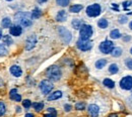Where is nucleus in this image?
Masks as SVG:
<instances>
[{"label":"nucleus","instance_id":"nucleus-7","mask_svg":"<svg viewBox=\"0 0 132 117\" xmlns=\"http://www.w3.org/2000/svg\"><path fill=\"white\" fill-rule=\"evenodd\" d=\"M76 46L77 48L82 51H86V50H89L93 48V42L89 40V39H82V38H79L76 42Z\"/></svg>","mask_w":132,"mask_h":117},{"label":"nucleus","instance_id":"nucleus-30","mask_svg":"<svg viewBox=\"0 0 132 117\" xmlns=\"http://www.w3.org/2000/svg\"><path fill=\"white\" fill-rule=\"evenodd\" d=\"M5 113H6V106L3 102L0 101V116L5 115Z\"/></svg>","mask_w":132,"mask_h":117},{"label":"nucleus","instance_id":"nucleus-37","mask_svg":"<svg viewBox=\"0 0 132 117\" xmlns=\"http://www.w3.org/2000/svg\"><path fill=\"white\" fill-rule=\"evenodd\" d=\"M71 108H72V107H71L70 104H65V105H64V109H65L66 112H69V111L71 110Z\"/></svg>","mask_w":132,"mask_h":117},{"label":"nucleus","instance_id":"nucleus-22","mask_svg":"<svg viewBox=\"0 0 132 117\" xmlns=\"http://www.w3.org/2000/svg\"><path fill=\"white\" fill-rule=\"evenodd\" d=\"M48 111H49V113H46L43 117H57V112L54 108L50 107L48 108Z\"/></svg>","mask_w":132,"mask_h":117},{"label":"nucleus","instance_id":"nucleus-38","mask_svg":"<svg viewBox=\"0 0 132 117\" xmlns=\"http://www.w3.org/2000/svg\"><path fill=\"white\" fill-rule=\"evenodd\" d=\"M130 39H131L130 35H124V36H123V40H124V41H129Z\"/></svg>","mask_w":132,"mask_h":117},{"label":"nucleus","instance_id":"nucleus-15","mask_svg":"<svg viewBox=\"0 0 132 117\" xmlns=\"http://www.w3.org/2000/svg\"><path fill=\"white\" fill-rule=\"evenodd\" d=\"M66 18H67V13L64 10H60L56 16V20L59 21V22H62V21H65Z\"/></svg>","mask_w":132,"mask_h":117},{"label":"nucleus","instance_id":"nucleus-33","mask_svg":"<svg viewBox=\"0 0 132 117\" xmlns=\"http://www.w3.org/2000/svg\"><path fill=\"white\" fill-rule=\"evenodd\" d=\"M32 105H33L32 102H31V100H29V99H26V100L22 101V106H23L24 108H27V109H29Z\"/></svg>","mask_w":132,"mask_h":117},{"label":"nucleus","instance_id":"nucleus-42","mask_svg":"<svg viewBox=\"0 0 132 117\" xmlns=\"http://www.w3.org/2000/svg\"><path fill=\"white\" fill-rule=\"evenodd\" d=\"M20 111H21L20 107H16V112H20Z\"/></svg>","mask_w":132,"mask_h":117},{"label":"nucleus","instance_id":"nucleus-4","mask_svg":"<svg viewBox=\"0 0 132 117\" xmlns=\"http://www.w3.org/2000/svg\"><path fill=\"white\" fill-rule=\"evenodd\" d=\"M86 14L89 17H97L101 14V6L100 4H93L87 6L86 8Z\"/></svg>","mask_w":132,"mask_h":117},{"label":"nucleus","instance_id":"nucleus-43","mask_svg":"<svg viewBox=\"0 0 132 117\" xmlns=\"http://www.w3.org/2000/svg\"><path fill=\"white\" fill-rule=\"evenodd\" d=\"M2 38V30H1V28H0V39Z\"/></svg>","mask_w":132,"mask_h":117},{"label":"nucleus","instance_id":"nucleus-11","mask_svg":"<svg viewBox=\"0 0 132 117\" xmlns=\"http://www.w3.org/2000/svg\"><path fill=\"white\" fill-rule=\"evenodd\" d=\"M87 111H88V114L90 117H98L100 113V108L96 104H90L87 107Z\"/></svg>","mask_w":132,"mask_h":117},{"label":"nucleus","instance_id":"nucleus-31","mask_svg":"<svg viewBox=\"0 0 132 117\" xmlns=\"http://www.w3.org/2000/svg\"><path fill=\"white\" fill-rule=\"evenodd\" d=\"M75 109L76 110H84L85 109V103L84 102H78L75 104Z\"/></svg>","mask_w":132,"mask_h":117},{"label":"nucleus","instance_id":"nucleus-34","mask_svg":"<svg viewBox=\"0 0 132 117\" xmlns=\"http://www.w3.org/2000/svg\"><path fill=\"white\" fill-rule=\"evenodd\" d=\"M7 52H8L7 49L3 45L0 44V56H5V55H7Z\"/></svg>","mask_w":132,"mask_h":117},{"label":"nucleus","instance_id":"nucleus-39","mask_svg":"<svg viewBox=\"0 0 132 117\" xmlns=\"http://www.w3.org/2000/svg\"><path fill=\"white\" fill-rule=\"evenodd\" d=\"M130 4H131V2H129V1H125V2L123 3V6L126 8V7H127V6H129Z\"/></svg>","mask_w":132,"mask_h":117},{"label":"nucleus","instance_id":"nucleus-14","mask_svg":"<svg viewBox=\"0 0 132 117\" xmlns=\"http://www.w3.org/2000/svg\"><path fill=\"white\" fill-rule=\"evenodd\" d=\"M9 97H10L11 100L15 101V102L21 101V96L17 93L16 89H11V90H10V92H9Z\"/></svg>","mask_w":132,"mask_h":117},{"label":"nucleus","instance_id":"nucleus-41","mask_svg":"<svg viewBox=\"0 0 132 117\" xmlns=\"http://www.w3.org/2000/svg\"><path fill=\"white\" fill-rule=\"evenodd\" d=\"M24 117H35L33 113H28V114H26V116Z\"/></svg>","mask_w":132,"mask_h":117},{"label":"nucleus","instance_id":"nucleus-25","mask_svg":"<svg viewBox=\"0 0 132 117\" xmlns=\"http://www.w3.org/2000/svg\"><path fill=\"white\" fill-rule=\"evenodd\" d=\"M98 25H99L100 28H107V26H108V20L107 19H105V18H102V19H100L99 22H98Z\"/></svg>","mask_w":132,"mask_h":117},{"label":"nucleus","instance_id":"nucleus-9","mask_svg":"<svg viewBox=\"0 0 132 117\" xmlns=\"http://www.w3.org/2000/svg\"><path fill=\"white\" fill-rule=\"evenodd\" d=\"M120 87L124 90H131L132 89V77L126 76L120 81Z\"/></svg>","mask_w":132,"mask_h":117},{"label":"nucleus","instance_id":"nucleus-2","mask_svg":"<svg viewBox=\"0 0 132 117\" xmlns=\"http://www.w3.org/2000/svg\"><path fill=\"white\" fill-rule=\"evenodd\" d=\"M46 75L47 77L49 78L50 80L52 81H59L61 76H62V73H61V70L60 68L57 67V66H51L47 69L46 71Z\"/></svg>","mask_w":132,"mask_h":117},{"label":"nucleus","instance_id":"nucleus-45","mask_svg":"<svg viewBox=\"0 0 132 117\" xmlns=\"http://www.w3.org/2000/svg\"><path fill=\"white\" fill-rule=\"evenodd\" d=\"M129 27H130V29H132V21L130 22V24H129Z\"/></svg>","mask_w":132,"mask_h":117},{"label":"nucleus","instance_id":"nucleus-8","mask_svg":"<svg viewBox=\"0 0 132 117\" xmlns=\"http://www.w3.org/2000/svg\"><path fill=\"white\" fill-rule=\"evenodd\" d=\"M53 87H54L53 84L51 83L49 80H43V81L40 83V89H41L42 93L45 94V95L49 94L50 92L53 90Z\"/></svg>","mask_w":132,"mask_h":117},{"label":"nucleus","instance_id":"nucleus-17","mask_svg":"<svg viewBox=\"0 0 132 117\" xmlns=\"http://www.w3.org/2000/svg\"><path fill=\"white\" fill-rule=\"evenodd\" d=\"M81 9H82V5H80V4H74V5L69 7V11L72 12V13H77Z\"/></svg>","mask_w":132,"mask_h":117},{"label":"nucleus","instance_id":"nucleus-6","mask_svg":"<svg viewBox=\"0 0 132 117\" xmlns=\"http://www.w3.org/2000/svg\"><path fill=\"white\" fill-rule=\"evenodd\" d=\"M58 33L60 34L62 40H63L65 44H69V42L71 41L72 34H71V33H70L67 28L63 27V26H60V27H58Z\"/></svg>","mask_w":132,"mask_h":117},{"label":"nucleus","instance_id":"nucleus-13","mask_svg":"<svg viewBox=\"0 0 132 117\" xmlns=\"http://www.w3.org/2000/svg\"><path fill=\"white\" fill-rule=\"evenodd\" d=\"M21 33H22V28L18 24L11 26L10 29H9V34H11V35H13V36H19L21 34Z\"/></svg>","mask_w":132,"mask_h":117},{"label":"nucleus","instance_id":"nucleus-35","mask_svg":"<svg viewBox=\"0 0 132 117\" xmlns=\"http://www.w3.org/2000/svg\"><path fill=\"white\" fill-rule=\"evenodd\" d=\"M125 65L128 69L132 70V59H126L125 60Z\"/></svg>","mask_w":132,"mask_h":117},{"label":"nucleus","instance_id":"nucleus-36","mask_svg":"<svg viewBox=\"0 0 132 117\" xmlns=\"http://www.w3.org/2000/svg\"><path fill=\"white\" fill-rule=\"evenodd\" d=\"M126 21H127V17L126 16H120L119 17V22H120V23H122V24H123V23H125Z\"/></svg>","mask_w":132,"mask_h":117},{"label":"nucleus","instance_id":"nucleus-24","mask_svg":"<svg viewBox=\"0 0 132 117\" xmlns=\"http://www.w3.org/2000/svg\"><path fill=\"white\" fill-rule=\"evenodd\" d=\"M3 44L6 45V46H11L13 44V40L11 38V36L9 35H4L3 36Z\"/></svg>","mask_w":132,"mask_h":117},{"label":"nucleus","instance_id":"nucleus-1","mask_svg":"<svg viewBox=\"0 0 132 117\" xmlns=\"http://www.w3.org/2000/svg\"><path fill=\"white\" fill-rule=\"evenodd\" d=\"M14 19L18 23V25L28 27L31 26L33 21H32V14L29 12H17L14 15Z\"/></svg>","mask_w":132,"mask_h":117},{"label":"nucleus","instance_id":"nucleus-27","mask_svg":"<svg viewBox=\"0 0 132 117\" xmlns=\"http://www.w3.org/2000/svg\"><path fill=\"white\" fill-rule=\"evenodd\" d=\"M42 15V11L39 8H35L32 12V18H39Z\"/></svg>","mask_w":132,"mask_h":117},{"label":"nucleus","instance_id":"nucleus-21","mask_svg":"<svg viewBox=\"0 0 132 117\" xmlns=\"http://www.w3.org/2000/svg\"><path fill=\"white\" fill-rule=\"evenodd\" d=\"M106 64H107V60L101 59V60L96 62V68L97 69H103V68L106 66Z\"/></svg>","mask_w":132,"mask_h":117},{"label":"nucleus","instance_id":"nucleus-44","mask_svg":"<svg viewBox=\"0 0 132 117\" xmlns=\"http://www.w3.org/2000/svg\"><path fill=\"white\" fill-rule=\"evenodd\" d=\"M46 1H47V0H39L40 3H43V2H46Z\"/></svg>","mask_w":132,"mask_h":117},{"label":"nucleus","instance_id":"nucleus-46","mask_svg":"<svg viewBox=\"0 0 132 117\" xmlns=\"http://www.w3.org/2000/svg\"><path fill=\"white\" fill-rule=\"evenodd\" d=\"M130 52H131V55H132V49H131V50H130Z\"/></svg>","mask_w":132,"mask_h":117},{"label":"nucleus","instance_id":"nucleus-18","mask_svg":"<svg viewBox=\"0 0 132 117\" xmlns=\"http://www.w3.org/2000/svg\"><path fill=\"white\" fill-rule=\"evenodd\" d=\"M71 24H72L74 29H80V27L83 25L82 20H80V19H73Z\"/></svg>","mask_w":132,"mask_h":117},{"label":"nucleus","instance_id":"nucleus-19","mask_svg":"<svg viewBox=\"0 0 132 117\" xmlns=\"http://www.w3.org/2000/svg\"><path fill=\"white\" fill-rule=\"evenodd\" d=\"M1 24H2V27L3 28H9L11 26V20H10V18H8V17L3 18L2 21H1Z\"/></svg>","mask_w":132,"mask_h":117},{"label":"nucleus","instance_id":"nucleus-16","mask_svg":"<svg viewBox=\"0 0 132 117\" xmlns=\"http://www.w3.org/2000/svg\"><path fill=\"white\" fill-rule=\"evenodd\" d=\"M62 97V92L61 91H55L54 93H52L48 97V100L49 101H54V100H57L59 98Z\"/></svg>","mask_w":132,"mask_h":117},{"label":"nucleus","instance_id":"nucleus-10","mask_svg":"<svg viewBox=\"0 0 132 117\" xmlns=\"http://www.w3.org/2000/svg\"><path fill=\"white\" fill-rule=\"evenodd\" d=\"M36 44H37V36L35 34L30 35L27 38V41H26V50H33L34 48H35V46H36Z\"/></svg>","mask_w":132,"mask_h":117},{"label":"nucleus","instance_id":"nucleus-40","mask_svg":"<svg viewBox=\"0 0 132 117\" xmlns=\"http://www.w3.org/2000/svg\"><path fill=\"white\" fill-rule=\"evenodd\" d=\"M108 117H120V116H119L117 113H112V114H110Z\"/></svg>","mask_w":132,"mask_h":117},{"label":"nucleus","instance_id":"nucleus-5","mask_svg":"<svg viewBox=\"0 0 132 117\" xmlns=\"http://www.w3.org/2000/svg\"><path fill=\"white\" fill-rule=\"evenodd\" d=\"M101 52L105 54V55H108V54H111L112 50L114 49V44L111 41V40H105L103 41L99 47Z\"/></svg>","mask_w":132,"mask_h":117},{"label":"nucleus","instance_id":"nucleus-26","mask_svg":"<svg viewBox=\"0 0 132 117\" xmlns=\"http://www.w3.org/2000/svg\"><path fill=\"white\" fill-rule=\"evenodd\" d=\"M111 54H112V56L115 57V58L120 57V56L122 55V49H121V48H114Z\"/></svg>","mask_w":132,"mask_h":117},{"label":"nucleus","instance_id":"nucleus-3","mask_svg":"<svg viewBox=\"0 0 132 117\" xmlns=\"http://www.w3.org/2000/svg\"><path fill=\"white\" fill-rule=\"evenodd\" d=\"M93 27L88 24H83L79 29V34H80V38L82 39H89V37L93 35Z\"/></svg>","mask_w":132,"mask_h":117},{"label":"nucleus","instance_id":"nucleus-28","mask_svg":"<svg viewBox=\"0 0 132 117\" xmlns=\"http://www.w3.org/2000/svg\"><path fill=\"white\" fill-rule=\"evenodd\" d=\"M110 36H111L113 39H117V38H119V37L121 36V34H120V31H119L118 29H113V30L110 33Z\"/></svg>","mask_w":132,"mask_h":117},{"label":"nucleus","instance_id":"nucleus-29","mask_svg":"<svg viewBox=\"0 0 132 117\" xmlns=\"http://www.w3.org/2000/svg\"><path fill=\"white\" fill-rule=\"evenodd\" d=\"M118 71H119V68H118V66H117L116 64L110 65V67H109V72H110L111 74H116V73H118Z\"/></svg>","mask_w":132,"mask_h":117},{"label":"nucleus","instance_id":"nucleus-20","mask_svg":"<svg viewBox=\"0 0 132 117\" xmlns=\"http://www.w3.org/2000/svg\"><path fill=\"white\" fill-rule=\"evenodd\" d=\"M33 107L37 112H40V111H42L43 108H44V103H42V102H36V103L33 104Z\"/></svg>","mask_w":132,"mask_h":117},{"label":"nucleus","instance_id":"nucleus-47","mask_svg":"<svg viewBox=\"0 0 132 117\" xmlns=\"http://www.w3.org/2000/svg\"><path fill=\"white\" fill-rule=\"evenodd\" d=\"M6 1H12V0H6Z\"/></svg>","mask_w":132,"mask_h":117},{"label":"nucleus","instance_id":"nucleus-12","mask_svg":"<svg viewBox=\"0 0 132 117\" xmlns=\"http://www.w3.org/2000/svg\"><path fill=\"white\" fill-rule=\"evenodd\" d=\"M9 71H10V74H11L13 77H15V78H18V77H20V76L22 75V70H21V68L19 67V66H16V65L11 66L10 69H9Z\"/></svg>","mask_w":132,"mask_h":117},{"label":"nucleus","instance_id":"nucleus-32","mask_svg":"<svg viewBox=\"0 0 132 117\" xmlns=\"http://www.w3.org/2000/svg\"><path fill=\"white\" fill-rule=\"evenodd\" d=\"M56 2L59 6H62V7H65L69 4V0H56Z\"/></svg>","mask_w":132,"mask_h":117},{"label":"nucleus","instance_id":"nucleus-23","mask_svg":"<svg viewBox=\"0 0 132 117\" xmlns=\"http://www.w3.org/2000/svg\"><path fill=\"white\" fill-rule=\"evenodd\" d=\"M103 83H104V85H105L107 88H110V89H112V88H114V87H115V83H114V81H112L111 79H105Z\"/></svg>","mask_w":132,"mask_h":117}]
</instances>
